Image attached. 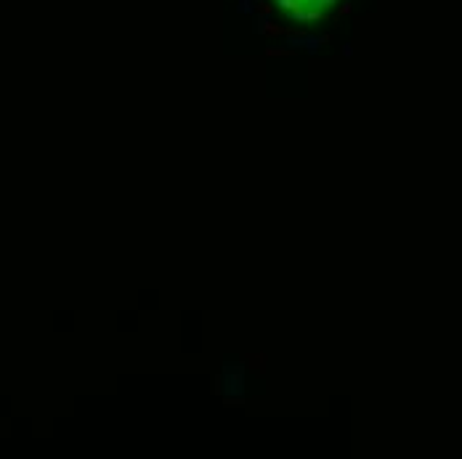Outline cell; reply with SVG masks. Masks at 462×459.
<instances>
[{"label": "cell", "instance_id": "6da1fadb", "mask_svg": "<svg viewBox=\"0 0 462 459\" xmlns=\"http://www.w3.org/2000/svg\"><path fill=\"white\" fill-rule=\"evenodd\" d=\"M266 32V35H271V37H279V35H290L292 29H287V27H279V24H271V22H266L263 27H260Z\"/></svg>", "mask_w": 462, "mask_h": 459}, {"label": "cell", "instance_id": "7a4b0ae2", "mask_svg": "<svg viewBox=\"0 0 462 459\" xmlns=\"http://www.w3.org/2000/svg\"><path fill=\"white\" fill-rule=\"evenodd\" d=\"M266 56H292V51H279V48H266Z\"/></svg>", "mask_w": 462, "mask_h": 459}, {"label": "cell", "instance_id": "3957f363", "mask_svg": "<svg viewBox=\"0 0 462 459\" xmlns=\"http://www.w3.org/2000/svg\"><path fill=\"white\" fill-rule=\"evenodd\" d=\"M258 14L260 16H269L271 14V3H258Z\"/></svg>", "mask_w": 462, "mask_h": 459}]
</instances>
